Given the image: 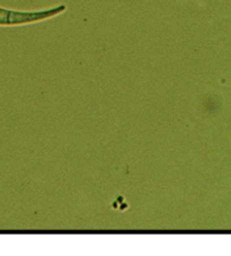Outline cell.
Wrapping results in <instances>:
<instances>
[{
    "instance_id": "1",
    "label": "cell",
    "mask_w": 231,
    "mask_h": 256,
    "mask_svg": "<svg viewBox=\"0 0 231 256\" xmlns=\"http://www.w3.org/2000/svg\"><path fill=\"white\" fill-rule=\"evenodd\" d=\"M66 10V6L64 4L38 10H16L0 6V26L7 28V26H23L40 23L62 14Z\"/></svg>"
}]
</instances>
